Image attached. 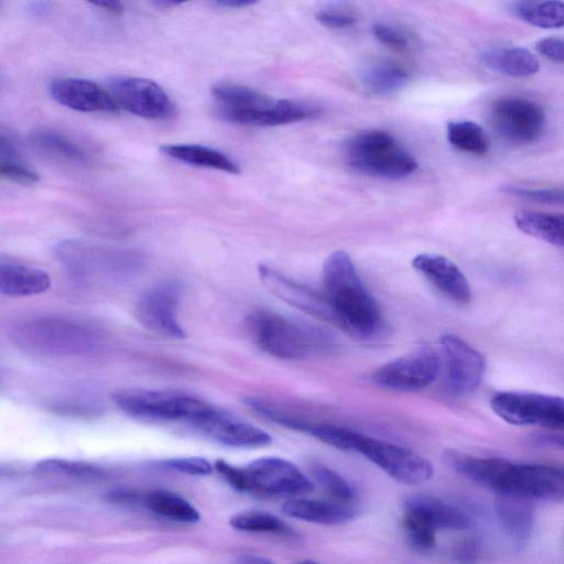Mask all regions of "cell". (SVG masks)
Wrapping results in <instances>:
<instances>
[{"mask_svg":"<svg viewBox=\"0 0 564 564\" xmlns=\"http://www.w3.org/2000/svg\"><path fill=\"white\" fill-rule=\"evenodd\" d=\"M372 33L380 43L393 50L402 51L409 46L408 39L390 25L377 23L372 26Z\"/></svg>","mask_w":564,"mask_h":564,"instance_id":"b9f144b4","label":"cell"},{"mask_svg":"<svg viewBox=\"0 0 564 564\" xmlns=\"http://www.w3.org/2000/svg\"><path fill=\"white\" fill-rule=\"evenodd\" d=\"M480 59L485 66L511 77H529L540 69V62L529 50L519 46L491 47Z\"/></svg>","mask_w":564,"mask_h":564,"instance_id":"cb8c5ba5","label":"cell"},{"mask_svg":"<svg viewBox=\"0 0 564 564\" xmlns=\"http://www.w3.org/2000/svg\"><path fill=\"white\" fill-rule=\"evenodd\" d=\"M229 524L239 531L294 535L292 528L276 516L259 510L241 511L232 514Z\"/></svg>","mask_w":564,"mask_h":564,"instance_id":"d6a6232c","label":"cell"},{"mask_svg":"<svg viewBox=\"0 0 564 564\" xmlns=\"http://www.w3.org/2000/svg\"><path fill=\"white\" fill-rule=\"evenodd\" d=\"M245 491L268 495H304L314 485L294 464L280 457H261L242 467Z\"/></svg>","mask_w":564,"mask_h":564,"instance_id":"4fadbf2b","label":"cell"},{"mask_svg":"<svg viewBox=\"0 0 564 564\" xmlns=\"http://www.w3.org/2000/svg\"><path fill=\"white\" fill-rule=\"evenodd\" d=\"M55 253L69 271L83 276L132 269L140 261L139 254L131 250L80 240L61 241L55 248Z\"/></svg>","mask_w":564,"mask_h":564,"instance_id":"8fae6325","label":"cell"},{"mask_svg":"<svg viewBox=\"0 0 564 564\" xmlns=\"http://www.w3.org/2000/svg\"><path fill=\"white\" fill-rule=\"evenodd\" d=\"M398 482L416 486L434 474L432 463L420 454L387 441L360 434L356 449Z\"/></svg>","mask_w":564,"mask_h":564,"instance_id":"ba28073f","label":"cell"},{"mask_svg":"<svg viewBox=\"0 0 564 564\" xmlns=\"http://www.w3.org/2000/svg\"><path fill=\"white\" fill-rule=\"evenodd\" d=\"M489 117L492 127L503 139L518 144L538 140L546 126L543 107L520 96H505L495 100Z\"/></svg>","mask_w":564,"mask_h":564,"instance_id":"9c48e42d","label":"cell"},{"mask_svg":"<svg viewBox=\"0 0 564 564\" xmlns=\"http://www.w3.org/2000/svg\"><path fill=\"white\" fill-rule=\"evenodd\" d=\"M510 10L518 19L538 28H564L563 1H518Z\"/></svg>","mask_w":564,"mask_h":564,"instance_id":"f546056e","label":"cell"},{"mask_svg":"<svg viewBox=\"0 0 564 564\" xmlns=\"http://www.w3.org/2000/svg\"><path fill=\"white\" fill-rule=\"evenodd\" d=\"M163 464L171 469L193 476H206L213 471L212 464L206 458L197 456L170 458Z\"/></svg>","mask_w":564,"mask_h":564,"instance_id":"ab89813d","label":"cell"},{"mask_svg":"<svg viewBox=\"0 0 564 564\" xmlns=\"http://www.w3.org/2000/svg\"><path fill=\"white\" fill-rule=\"evenodd\" d=\"M35 470L42 474L66 475L79 478L98 477L102 474V469L93 464L62 458L43 459L36 464Z\"/></svg>","mask_w":564,"mask_h":564,"instance_id":"74e56055","label":"cell"},{"mask_svg":"<svg viewBox=\"0 0 564 564\" xmlns=\"http://www.w3.org/2000/svg\"><path fill=\"white\" fill-rule=\"evenodd\" d=\"M141 502L153 513L173 521L194 523L200 519L198 510L191 502L170 490H150L142 496Z\"/></svg>","mask_w":564,"mask_h":564,"instance_id":"83f0119b","label":"cell"},{"mask_svg":"<svg viewBox=\"0 0 564 564\" xmlns=\"http://www.w3.org/2000/svg\"><path fill=\"white\" fill-rule=\"evenodd\" d=\"M323 283L337 326L362 338L372 337L380 330L379 307L348 253L335 251L328 256L323 265Z\"/></svg>","mask_w":564,"mask_h":564,"instance_id":"7a4b0ae2","label":"cell"},{"mask_svg":"<svg viewBox=\"0 0 564 564\" xmlns=\"http://www.w3.org/2000/svg\"><path fill=\"white\" fill-rule=\"evenodd\" d=\"M117 406L130 416L159 421L183 422L199 429L216 406L196 397L171 391L124 390L113 395Z\"/></svg>","mask_w":564,"mask_h":564,"instance_id":"277c9868","label":"cell"},{"mask_svg":"<svg viewBox=\"0 0 564 564\" xmlns=\"http://www.w3.org/2000/svg\"><path fill=\"white\" fill-rule=\"evenodd\" d=\"M534 440L538 443L564 449V434L562 433H539Z\"/></svg>","mask_w":564,"mask_h":564,"instance_id":"f6af8a7d","label":"cell"},{"mask_svg":"<svg viewBox=\"0 0 564 564\" xmlns=\"http://www.w3.org/2000/svg\"><path fill=\"white\" fill-rule=\"evenodd\" d=\"M513 221L522 232L564 248V214L519 210Z\"/></svg>","mask_w":564,"mask_h":564,"instance_id":"484cf974","label":"cell"},{"mask_svg":"<svg viewBox=\"0 0 564 564\" xmlns=\"http://www.w3.org/2000/svg\"><path fill=\"white\" fill-rule=\"evenodd\" d=\"M51 286L50 275L37 268L12 260L0 261V292L8 296H30Z\"/></svg>","mask_w":564,"mask_h":564,"instance_id":"603a6c76","label":"cell"},{"mask_svg":"<svg viewBox=\"0 0 564 564\" xmlns=\"http://www.w3.org/2000/svg\"><path fill=\"white\" fill-rule=\"evenodd\" d=\"M236 564H276L268 557L254 555V554H242L237 557Z\"/></svg>","mask_w":564,"mask_h":564,"instance_id":"7dc6e473","label":"cell"},{"mask_svg":"<svg viewBox=\"0 0 564 564\" xmlns=\"http://www.w3.org/2000/svg\"><path fill=\"white\" fill-rule=\"evenodd\" d=\"M495 509L505 533L518 544L527 542L534 525L533 502L519 497L497 495Z\"/></svg>","mask_w":564,"mask_h":564,"instance_id":"7402d4cb","label":"cell"},{"mask_svg":"<svg viewBox=\"0 0 564 564\" xmlns=\"http://www.w3.org/2000/svg\"><path fill=\"white\" fill-rule=\"evenodd\" d=\"M166 156L181 163L239 174L240 167L225 153L199 144H165L160 148Z\"/></svg>","mask_w":564,"mask_h":564,"instance_id":"d4e9b609","label":"cell"},{"mask_svg":"<svg viewBox=\"0 0 564 564\" xmlns=\"http://www.w3.org/2000/svg\"><path fill=\"white\" fill-rule=\"evenodd\" d=\"M256 2V0H218L215 3L226 8H242L254 4Z\"/></svg>","mask_w":564,"mask_h":564,"instance_id":"c3c4849f","label":"cell"},{"mask_svg":"<svg viewBox=\"0 0 564 564\" xmlns=\"http://www.w3.org/2000/svg\"><path fill=\"white\" fill-rule=\"evenodd\" d=\"M453 557L458 564H476L480 557V545L474 539H465L455 545Z\"/></svg>","mask_w":564,"mask_h":564,"instance_id":"7bdbcfd3","label":"cell"},{"mask_svg":"<svg viewBox=\"0 0 564 564\" xmlns=\"http://www.w3.org/2000/svg\"><path fill=\"white\" fill-rule=\"evenodd\" d=\"M490 405L503 421L519 426L564 430V397L529 391H501Z\"/></svg>","mask_w":564,"mask_h":564,"instance_id":"52a82bcc","label":"cell"},{"mask_svg":"<svg viewBox=\"0 0 564 564\" xmlns=\"http://www.w3.org/2000/svg\"><path fill=\"white\" fill-rule=\"evenodd\" d=\"M109 93L119 107L150 120H166L175 115L169 94L155 82L135 76H115Z\"/></svg>","mask_w":564,"mask_h":564,"instance_id":"7c38bea8","label":"cell"},{"mask_svg":"<svg viewBox=\"0 0 564 564\" xmlns=\"http://www.w3.org/2000/svg\"><path fill=\"white\" fill-rule=\"evenodd\" d=\"M413 268L449 300L458 304L471 301V289L462 270L448 258L435 253H420L412 260Z\"/></svg>","mask_w":564,"mask_h":564,"instance_id":"ac0fdd59","label":"cell"},{"mask_svg":"<svg viewBox=\"0 0 564 564\" xmlns=\"http://www.w3.org/2000/svg\"><path fill=\"white\" fill-rule=\"evenodd\" d=\"M305 434L338 449L355 451L361 433L334 424L311 421Z\"/></svg>","mask_w":564,"mask_h":564,"instance_id":"8d00e7d4","label":"cell"},{"mask_svg":"<svg viewBox=\"0 0 564 564\" xmlns=\"http://www.w3.org/2000/svg\"><path fill=\"white\" fill-rule=\"evenodd\" d=\"M441 350L449 390L457 395L474 393L485 376L484 355L463 338L451 333L441 337Z\"/></svg>","mask_w":564,"mask_h":564,"instance_id":"5bb4252c","label":"cell"},{"mask_svg":"<svg viewBox=\"0 0 564 564\" xmlns=\"http://www.w3.org/2000/svg\"><path fill=\"white\" fill-rule=\"evenodd\" d=\"M346 156L354 169L372 176L401 178L417 169L414 158L382 130H367L352 137Z\"/></svg>","mask_w":564,"mask_h":564,"instance_id":"5b68a950","label":"cell"},{"mask_svg":"<svg viewBox=\"0 0 564 564\" xmlns=\"http://www.w3.org/2000/svg\"><path fill=\"white\" fill-rule=\"evenodd\" d=\"M310 471L315 481L335 500L350 502L355 498L354 487L341 475L323 463L313 460L310 464Z\"/></svg>","mask_w":564,"mask_h":564,"instance_id":"d590c367","label":"cell"},{"mask_svg":"<svg viewBox=\"0 0 564 564\" xmlns=\"http://www.w3.org/2000/svg\"><path fill=\"white\" fill-rule=\"evenodd\" d=\"M538 52L555 63H564V39L544 37L536 43Z\"/></svg>","mask_w":564,"mask_h":564,"instance_id":"ee69618b","label":"cell"},{"mask_svg":"<svg viewBox=\"0 0 564 564\" xmlns=\"http://www.w3.org/2000/svg\"><path fill=\"white\" fill-rule=\"evenodd\" d=\"M152 3L154 6L163 8V9H166V8L169 9V8H173V7L183 4V2H177V1H154Z\"/></svg>","mask_w":564,"mask_h":564,"instance_id":"f907efd6","label":"cell"},{"mask_svg":"<svg viewBox=\"0 0 564 564\" xmlns=\"http://www.w3.org/2000/svg\"><path fill=\"white\" fill-rule=\"evenodd\" d=\"M91 4L113 15H119L123 11L122 4L118 1H97Z\"/></svg>","mask_w":564,"mask_h":564,"instance_id":"bcb514c9","label":"cell"},{"mask_svg":"<svg viewBox=\"0 0 564 564\" xmlns=\"http://www.w3.org/2000/svg\"><path fill=\"white\" fill-rule=\"evenodd\" d=\"M315 19L326 28L346 29L358 21V17L350 10L345 9H321L315 13Z\"/></svg>","mask_w":564,"mask_h":564,"instance_id":"60d3db41","label":"cell"},{"mask_svg":"<svg viewBox=\"0 0 564 564\" xmlns=\"http://www.w3.org/2000/svg\"><path fill=\"white\" fill-rule=\"evenodd\" d=\"M30 10L32 11L33 15L37 17L41 14H44L46 9V3L44 2H33L30 7Z\"/></svg>","mask_w":564,"mask_h":564,"instance_id":"681fc988","label":"cell"},{"mask_svg":"<svg viewBox=\"0 0 564 564\" xmlns=\"http://www.w3.org/2000/svg\"><path fill=\"white\" fill-rule=\"evenodd\" d=\"M403 509L421 513L436 530L457 531L471 525L470 517L463 509L425 494L406 496Z\"/></svg>","mask_w":564,"mask_h":564,"instance_id":"44dd1931","label":"cell"},{"mask_svg":"<svg viewBox=\"0 0 564 564\" xmlns=\"http://www.w3.org/2000/svg\"><path fill=\"white\" fill-rule=\"evenodd\" d=\"M409 74L391 63H375L360 73L362 85L373 94L391 95L402 89L409 82Z\"/></svg>","mask_w":564,"mask_h":564,"instance_id":"4dcf8cb0","label":"cell"},{"mask_svg":"<svg viewBox=\"0 0 564 564\" xmlns=\"http://www.w3.org/2000/svg\"><path fill=\"white\" fill-rule=\"evenodd\" d=\"M401 527L409 545L420 552L432 550L436 544L435 527L421 513L404 510Z\"/></svg>","mask_w":564,"mask_h":564,"instance_id":"836d02e7","label":"cell"},{"mask_svg":"<svg viewBox=\"0 0 564 564\" xmlns=\"http://www.w3.org/2000/svg\"><path fill=\"white\" fill-rule=\"evenodd\" d=\"M440 370V357L427 344H422L378 368L371 375L377 386L395 391H417L434 381Z\"/></svg>","mask_w":564,"mask_h":564,"instance_id":"30bf717a","label":"cell"},{"mask_svg":"<svg viewBox=\"0 0 564 564\" xmlns=\"http://www.w3.org/2000/svg\"><path fill=\"white\" fill-rule=\"evenodd\" d=\"M453 470L497 495L564 503V468L547 464L514 463L500 457L458 453Z\"/></svg>","mask_w":564,"mask_h":564,"instance_id":"6da1fadb","label":"cell"},{"mask_svg":"<svg viewBox=\"0 0 564 564\" xmlns=\"http://www.w3.org/2000/svg\"><path fill=\"white\" fill-rule=\"evenodd\" d=\"M0 140L1 176L22 185L36 184L40 180L39 174L18 160L14 147L3 133Z\"/></svg>","mask_w":564,"mask_h":564,"instance_id":"e575fe53","label":"cell"},{"mask_svg":"<svg viewBox=\"0 0 564 564\" xmlns=\"http://www.w3.org/2000/svg\"><path fill=\"white\" fill-rule=\"evenodd\" d=\"M448 142L465 153L484 155L490 148L485 129L471 120L451 121L446 128Z\"/></svg>","mask_w":564,"mask_h":564,"instance_id":"1f68e13d","label":"cell"},{"mask_svg":"<svg viewBox=\"0 0 564 564\" xmlns=\"http://www.w3.org/2000/svg\"><path fill=\"white\" fill-rule=\"evenodd\" d=\"M216 109L259 110L270 108L275 100L265 94L240 84L220 82L212 87Z\"/></svg>","mask_w":564,"mask_h":564,"instance_id":"4316f807","label":"cell"},{"mask_svg":"<svg viewBox=\"0 0 564 564\" xmlns=\"http://www.w3.org/2000/svg\"><path fill=\"white\" fill-rule=\"evenodd\" d=\"M13 335L19 346L43 355L82 354L94 343L89 329L54 316L22 321L13 329Z\"/></svg>","mask_w":564,"mask_h":564,"instance_id":"8992f818","label":"cell"},{"mask_svg":"<svg viewBox=\"0 0 564 564\" xmlns=\"http://www.w3.org/2000/svg\"><path fill=\"white\" fill-rule=\"evenodd\" d=\"M501 191L529 200L547 204H564V188L560 187L533 188L518 185H505L501 187Z\"/></svg>","mask_w":564,"mask_h":564,"instance_id":"f35d334b","label":"cell"},{"mask_svg":"<svg viewBox=\"0 0 564 564\" xmlns=\"http://www.w3.org/2000/svg\"><path fill=\"white\" fill-rule=\"evenodd\" d=\"M32 143L45 154L63 161L84 164L90 153L80 143L54 129L42 128L31 135Z\"/></svg>","mask_w":564,"mask_h":564,"instance_id":"f1b7e54d","label":"cell"},{"mask_svg":"<svg viewBox=\"0 0 564 564\" xmlns=\"http://www.w3.org/2000/svg\"><path fill=\"white\" fill-rule=\"evenodd\" d=\"M181 289L165 282L149 289L135 306L138 321L149 330L170 338H183L185 332L177 319Z\"/></svg>","mask_w":564,"mask_h":564,"instance_id":"9a60e30c","label":"cell"},{"mask_svg":"<svg viewBox=\"0 0 564 564\" xmlns=\"http://www.w3.org/2000/svg\"><path fill=\"white\" fill-rule=\"evenodd\" d=\"M247 323L260 349L280 359H303L313 354L330 351L335 347L332 337L323 329L275 312L256 311L250 314Z\"/></svg>","mask_w":564,"mask_h":564,"instance_id":"3957f363","label":"cell"},{"mask_svg":"<svg viewBox=\"0 0 564 564\" xmlns=\"http://www.w3.org/2000/svg\"><path fill=\"white\" fill-rule=\"evenodd\" d=\"M200 432L218 443L240 448L262 447L272 442L270 434L263 430L221 409L216 411Z\"/></svg>","mask_w":564,"mask_h":564,"instance_id":"d6986e66","label":"cell"},{"mask_svg":"<svg viewBox=\"0 0 564 564\" xmlns=\"http://www.w3.org/2000/svg\"><path fill=\"white\" fill-rule=\"evenodd\" d=\"M282 512L294 519L323 525H340L357 514L350 502L319 499L289 500L283 503Z\"/></svg>","mask_w":564,"mask_h":564,"instance_id":"ffe728a7","label":"cell"},{"mask_svg":"<svg viewBox=\"0 0 564 564\" xmlns=\"http://www.w3.org/2000/svg\"><path fill=\"white\" fill-rule=\"evenodd\" d=\"M258 271L262 284L276 297L307 314L337 325L336 316L325 294H321L265 264H260Z\"/></svg>","mask_w":564,"mask_h":564,"instance_id":"2e32d148","label":"cell"},{"mask_svg":"<svg viewBox=\"0 0 564 564\" xmlns=\"http://www.w3.org/2000/svg\"><path fill=\"white\" fill-rule=\"evenodd\" d=\"M58 104L82 112L116 113L119 106L112 95L95 82L84 78H54L48 86Z\"/></svg>","mask_w":564,"mask_h":564,"instance_id":"e0dca14e","label":"cell"},{"mask_svg":"<svg viewBox=\"0 0 564 564\" xmlns=\"http://www.w3.org/2000/svg\"><path fill=\"white\" fill-rule=\"evenodd\" d=\"M296 564H319V563L312 561V560H303L301 562H297Z\"/></svg>","mask_w":564,"mask_h":564,"instance_id":"816d5d0a","label":"cell"}]
</instances>
